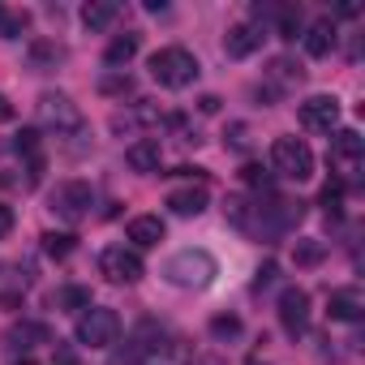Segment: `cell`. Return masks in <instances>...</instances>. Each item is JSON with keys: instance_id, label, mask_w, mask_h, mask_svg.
<instances>
[{"instance_id": "obj_36", "label": "cell", "mask_w": 365, "mask_h": 365, "mask_svg": "<svg viewBox=\"0 0 365 365\" xmlns=\"http://www.w3.org/2000/svg\"><path fill=\"white\" fill-rule=\"evenodd\" d=\"M18 365H39V361H18Z\"/></svg>"}, {"instance_id": "obj_7", "label": "cell", "mask_w": 365, "mask_h": 365, "mask_svg": "<svg viewBox=\"0 0 365 365\" xmlns=\"http://www.w3.org/2000/svg\"><path fill=\"white\" fill-rule=\"evenodd\" d=\"M271 168L284 180H309L314 176V150L301 138H275L271 142Z\"/></svg>"}, {"instance_id": "obj_29", "label": "cell", "mask_w": 365, "mask_h": 365, "mask_svg": "<svg viewBox=\"0 0 365 365\" xmlns=\"http://www.w3.org/2000/svg\"><path fill=\"white\" fill-rule=\"evenodd\" d=\"M245 180H250V185H254L258 194H271V176H267L258 163H250V168H245Z\"/></svg>"}, {"instance_id": "obj_35", "label": "cell", "mask_w": 365, "mask_h": 365, "mask_svg": "<svg viewBox=\"0 0 365 365\" xmlns=\"http://www.w3.org/2000/svg\"><path fill=\"white\" fill-rule=\"evenodd\" d=\"M245 365H267V361H262V356H250V361H245Z\"/></svg>"}, {"instance_id": "obj_28", "label": "cell", "mask_w": 365, "mask_h": 365, "mask_svg": "<svg viewBox=\"0 0 365 365\" xmlns=\"http://www.w3.org/2000/svg\"><path fill=\"white\" fill-rule=\"evenodd\" d=\"M318 202L327 207V215H335V211H339V202H344V185H339V180H335V185H327Z\"/></svg>"}, {"instance_id": "obj_18", "label": "cell", "mask_w": 365, "mask_h": 365, "mask_svg": "<svg viewBox=\"0 0 365 365\" xmlns=\"http://www.w3.org/2000/svg\"><path fill=\"white\" fill-rule=\"evenodd\" d=\"M138 365H194V352L180 344V339H168V335H163Z\"/></svg>"}, {"instance_id": "obj_19", "label": "cell", "mask_w": 365, "mask_h": 365, "mask_svg": "<svg viewBox=\"0 0 365 365\" xmlns=\"http://www.w3.org/2000/svg\"><path fill=\"white\" fill-rule=\"evenodd\" d=\"M168 211H172V215H180V220H190V215H202V211H207V190H202V185L172 190V194H168Z\"/></svg>"}, {"instance_id": "obj_21", "label": "cell", "mask_w": 365, "mask_h": 365, "mask_svg": "<svg viewBox=\"0 0 365 365\" xmlns=\"http://www.w3.org/2000/svg\"><path fill=\"white\" fill-rule=\"evenodd\" d=\"M138 48H142V39L129 31V35H116L112 43H108V52H103V65L108 69H120V65H129L133 56H138Z\"/></svg>"}, {"instance_id": "obj_24", "label": "cell", "mask_w": 365, "mask_h": 365, "mask_svg": "<svg viewBox=\"0 0 365 365\" xmlns=\"http://www.w3.org/2000/svg\"><path fill=\"white\" fill-rule=\"evenodd\" d=\"M26 26H31V18H26V14L0 5V39H22V35H26Z\"/></svg>"}, {"instance_id": "obj_2", "label": "cell", "mask_w": 365, "mask_h": 365, "mask_svg": "<svg viewBox=\"0 0 365 365\" xmlns=\"http://www.w3.org/2000/svg\"><path fill=\"white\" fill-rule=\"evenodd\" d=\"M163 279L172 288H207L215 279V258L207 250H176L163 262Z\"/></svg>"}, {"instance_id": "obj_4", "label": "cell", "mask_w": 365, "mask_h": 365, "mask_svg": "<svg viewBox=\"0 0 365 365\" xmlns=\"http://www.w3.org/2000/svg\"><path fill=\"white\" fill-rule=\"evenodd\" d=\"M327 163H331V172H335L339 185L356 180L361 168H365V142H361V133H356V129H335V133H331Z\"/></svg>"}, {"instance_id": "obj_8", "label": "cell", "mask_w": 365, "mask_h": 365, "mask_svg": "<svg viewBox=\"0 0 365 365\" xmlns=\"http://www.w3.org/2000/svg\"><path fill=\"white\" fill-rule=\"evenodd\" d=\"M73 335H78V344H86V348H112L116 335H120V318H116V309L91 305V309H82Z\"/></svg>"}, {"instance_id": "obj_9", "label": "cell", "mask_w": 365, "mask_h": 365, "mask_svg": "<svg viewBox=\"0 0 365 365\" xmlns=\"http://www.w3.org/2000/svg\"><path fill=\"white\" fill-rule=\"evenodd\" d=\"M99 271H103L112 284H138V279L146 275L142 254L129 250V245H112V250H103V254H99Z\"/></svg>"}, {"instance_id": "obj_22", "label": "cell", "mask_w": 365, "mask_h": 365, "mask_svg": "<svg viewBox=\"0 0 365 365\" xmlns=\"http://www.w3.org/2000/svg\"><path fill=\"white\" fill-rule=\"evenodd\" d=\"M116 18H120V5H116V0H91V5L82 9V22H86L91 31H108Z\"/></svg>"}, {"instance_id": "obj_17", "label": "cell", "mask_w": 365, "mask_h": 365, "mask_svg": "<svg viewBox=\"0 0 365 365\" xmlns=\"http://www.w3.org/2000/svg\"><path fill=\"white\" fill-rule=\"evenodd\" d=\"M9 344H14V348H22V352H31V348L56 344V339H52V327H48V322L22 318V322H14V327H9Z\"/></svg>"}, {"instance_id": "obj_6", "label": "cell", "mask_w": 365, "mask_h": 365, "mask_svg": "<svg viewBox=\"0 0 365 365\" xmlns=\"http://www.w3.org/2000/svg\"><path fill=\"white\" fill-rule=\"evenodd\" d=\"M91 207H95V190L86 185V180H61V185L48 194V211H52L56 220H65V224L86 220Z\"/></svg>"}, {"instance_id": "obj_23", "label": "cell", "mask_w": 365, "mask_h": 365, "mask_svg": "<svg viewBox=\"0 0 365 365\" xmlns=\"http://www.w3.org/2000/svg\"><path fill=\"white\" fill-rule=\"evenodd\" d=\"M52 305H56V309H91V288H82V284H65V288L52 292Z\"/></svg>"}, {"instance_id": "obj_30", "label": "cell", "mask_w": 365, "mask_h": 365, "mask_svg": "<svg viewBox=\"0 0 365 365\" xmlns=\"http://www.w3.org/2000/svg\"><path fill=\"white\" fill-rule=\"evenodd\" d=\"M52 348H56L52 365H78V356H73V348H69V344H52Z\"/></svg>"}, {"instance_id": "obj_34", "label": "cell", "mask_w": 365, "mask_h": 365, "mask_svg": "<svg viewBox=\"0 0 365 365\" xmlns=\"http://www.w3.org/2000/svg\"><path fill=\"white\" fill-rule=\"evenodd\" d=\"M0 120H14V103H9V95H0Z\"/></svg>"}, {"instance_id": "obj_5", "label": "cell", "mask_w": 365, "mask_h": 365, "mask_svg": "<svg viewBox=\"0 0 365 365\" xmlns=\"http://www.w3.org/2000/svg\"><path fill=\"white\" fill-rule=\"evenodd\" d=\"M35 116H39V125L43 129H52L56 138L61 133H82V108L69 99V95H61V91H48V95H39V103H35Z\"/></svg>"}, {"instance_id": "obj_33", "label": "cell", "mask_w": 365, "mask_h": 365, "mask_svg": "<svg viewBox=\"0 0 365 365\" xmlns=\"http://www.w3.org/2000/svg\"><path fill=\"white\" fill-rule=\"evenodd\" d=\"M271 279H275V267H271V262H267V267H262V271H258V284H254V288H267V284H271Z\"/></svg>"}, {"instance_id": "obj_20", "label": "cell", "mask_w": 365, "mask_h": 365, "mask_svg": "<svg viewBox=\"0 0 365 365\" xmlns=\"http://www.w3.org/2000/svg\"><path fill=\"white\" fill-rule=\"evenodd\" d=\"M301 43H305L309 56H327V52L335 48V26H331V18H318V22L301 35Z\"/></svg>"}, {"instance_id": "obj_12", "label": "cell", "mask_w": 365, "mask_h": 365, "mask_svg": "<svg viewBox=\"0 0 365 365\" xmlns=\"http://www.w3.org/2000/svg\"><path fill=\"white\" fill-rule=\"evenodd\" d=\"M262 39H267L262 26H254V22H237V26L224 35V52H228L232 61H245V56H254V52L262 48Z\"/></svg>"}, {"instance_id": "obj_31", "label": "cell", "mask_w": 365, "mask_h": 365, "mask_svg": "<svg viewBox=\"0 0 365 365\" xmlns=\"http://www.w3.org/2000/svg\"><path fill=\"white\" fill-rule=\"evenodd\" d=\"M14 232V207H5V202H0V241H5Z\"/></svg>"}, {"instance_id": "obj_1", "label": "cell", "mask_w": 365, "mask_h": 365, "mask_svg": "<svg viewBox=\"0 0 365 365\" xmlns=\"http://www.w3.org/2000/svg\"><path fill=\"white\" fill-rule=\"evenodd\" d=\"M228 224L254 241H279L284 232H292L301 224V202H288V198H271V194H258V198H228L224 207Z\"/></svg>"}, {"instance_id": "obj_27", "label": "cell", "mask_w": 365, "mask_h": 365, "mask_svg": "<svg viewBox=\"0 0 365 365\" xmlns=\"http://www.w3.org/2000/svg\"><path fill=\"white\" fill-rule=\"evenodd\" d=\"M211 335H215V339H237V335H241V318H232V314L211 318Z\"/></svg>"}, {"instance_id": "obj_3", "label": "cell", "mask_w": 365, "mask_h": 365, "mask_svg": "<svg viewBox=\"0 0 365 365\" xmlns=\"http://www.w3.org/2000/svg\"><path fill=\"white\" fill-rule=\"evenodd\" d=\"M150 78L168 91H180V86H190L198 78V56L190 48H159L150 56Z\"/></svg>"}, {"instance_id": "obj_14", "label": "cell", "mask_w": 365, "mask_h": 365, "mask_svg": "<svg viewBox=\"0 0 365 365\" xmlns=\"http://www.w3.org/2000/svg\"><path fill=\"white\" fill-rule=\"evenodd\" d=\"M26 65H31L35 73H56V69L65 65V48H61L56 39H31V48H26Z\"/></svg>"}, {"instance_id": "obj_32", "label": "cell", "mask_w": 365, "mask_h": 365, "mask_svg": "<svg viewBox=\"0 0 365 365\" xmlns=\"http://www.w3.org/2000/svg\"><path fill=\"white\" fill-rule=\"evenodd\" d=\"M129 86H133L129 78H103V91H108V95H125Z\"/></svg>"}, {"instance_id": "obj_11", "label": "cell", "mask_w": 365, "mask_h": 365, "mask_svg": "<svg viewBox=\"0 0 365 365\" xmlns=\"http://www.w3.org/2000/svg\"><path fill=\"white\" fill-rule=\"evenodd\" d=\"M301 125L309 133H335L339 129V99L335 95H309L301 103Z\"/></svg>"}, {"instance_id": "obj_15", "label": "cell", "mask_w": 365, "mask_h": 365, "mask_svg": "<svg viewBox=\"0 0 365 365\" xmlns=\"http://www.w3.org/2000/svg\"><path fill=\"white\" fill-rule=\"evenodd\" d=\"M125 163L133 168V172H159V163H163V146H159V138H138L133 146H125Z\"/></svg>"}, {"instance_id": "obj_16", "label": "cell", "mask_w": 365, "mask_h": 365, "mask_svg": "<svg viewBox=\"0 0 365 365\" xmlns=\"http://www.w3.org/2000/svg\"><path fill=\"white\" fill-rule=\"evenodd\" d=\"M125 237H129V250H155L163 241V220L159 215H133Z\"/></svg>"}, {"instance_id": "obj_26", "label": "cell", "mask_w": 365, "mask_h": 365, "mask_svg": "<svg viewBox=\"0 0 365 365\" xmlns=\"http://www.w3.org/2000/svg\"><path fill=\"white\" fill-rule=\"evenodd\" d=\"M43 250H48L52 258H69V254H73V237H69V232H48V237H43Z\"/></svg>"}, {"instance_id": "obj_25", "label": "cell", "mask_w": 365, "mask_h": 365, "mask_svg": "<svg viewBox=\"0 0 365 365\" xmlns=\"http://www.w3.org/2000/svg\"><path fill=\"white\" fill-rule=\"evenodd\" d=\"M297 267H318L322 258H327V245L322 241H297Z\"/></svg>"}, {"instance_id": "obj_10", "label": "cell", "mask_w": 365, "mask_h": 365, "mask_svg": "<svg viewBox=\"0 0 365 365\" xmlns=\"http://www.w3.org/2000/svg\"><path fill=\"white\" fill-rule=\"evenodd\" d=\"M275 314H279V327L288 335H305V327H309V292L288 284L279 292V301H275Z\"/></svg>"}, {"instance_id": "obj_13", "label": "cell", "mask_w": 365, "mask_h": 365, "mask_svg": "<svg viewBox=\"0 0 365 365\" xmlns=\"http://www.w3.org/2000/svg\"><path fill=\"white\" fill-rule=\"evenodd\" d=\"M327 314H331L335 322H361V318H365V292H361V288H335Z\"/></svg>"}]
</instances>
